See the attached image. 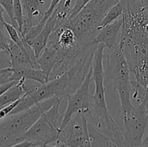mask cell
Returning <instances> with one entry per match:
<instances>
[{
	"label": "cell",
	"mask_w": 148,
	"mask_h": 147,
	"mask_svg": "<svg viewBox=\"0 0 148 147\" xmlns=\"http://www.w3.org/2000/svg\"><path fill=\"white\" fill-rule=\"evenodd\" d=\"M11 66L10 59L4 51L0 50V69H7Z\"/></svg>",
	"instance_id": "cell-24"
},
{
	"label": "cell",
	"mask_w": 148,
	"mask_h": 147,
	"mask_svg": "<svg viewBox=\"0 0 148 147\" xmlns=\"http://www.w3.org/2000/svg\"><path fill=\"white\" fill-rule=\"evenodd\" d=\"M147 98V89L143 87L135 80L131 81V99L132 102H135L133 105L141 103L144 99Z\"/></svg>",
	"instance_id": "cell-18"
},
{
	"label": "cell",
	"mask_w": 148,
	"mask_h": 147,
	"mask_svg": "<svg viewBox=\"0 0 148 147\" xmlns=\"http://www.w3.org/2000/svg\"><path fill=\"white\" fill-rule=\"evenodd\" d=\"M119 147H148V142H147V136H145V138L144 141H143V143L142 145L140 146H131V145H129V144H126V143H124V144H123L122 146H121Z\"/></svg>",
	"instance_id": "cell-26"
},
{
	"label": "cell",
	"mask_w": 148,
	"mask_h": 147,
	"mask_svg": "<svg viewBox=\"0 0 148 147\" xmlns=\"http://www.w3.org/2000/svg\"><path fill=\"white\" fill-rule=\"evenodd\" d=\"M23 10V24L22 37L31 27L38 24L44 17L48 8L50 0H20Z\"/></svg>",
	"instance_id": "cell-9"
},
{
	"label": "cell",
	"mask_w": 148,
	"mask_h": 147,
	"mask_svg": "<svg viewBox=\"0 0 148 147\" xmlns=\"http://www.w3.org/2000/svg\"><path fill=\"white\" fill-rule=\"evenodd\" d=\"M103 17L95 12L89 2L62 26L72 29L77 42L82 46H89L98 32Z\"/></svg>",
	"instance_id": "cell-6"
},
{
	"label": "cell",
	"mask_w": 148,
	"mask_h": 147,
	"mask_svg": "<svg viewBox=\"0 0 148 147\" xmlns=\"http://www.w3.org/2000/svg\"><path fill=\"white\" fill-rule=\"evenodd\" d=\"M4 25L0 24V50L5 52L10 39L8 35H7L6 30H4Z\"/></svg>",
	"instance_id": "cell-21"
},
{
	"label": "cell",
	"mask_w": 148,
	"mask_h": 147,
	"mask_svg": "<svg viewBox=\"0 0 148 147\" xmlns=\"http://www.w3.org/2000/svg\"><path fill=\"white\" fill-rule=\"evenodd\" d=\"M62 99L56 98L49 109L41 114L30 128L20 136L18 142L28 141L36 145H50L57 141L62 115L59 112Z\"/></svg>",
	"instance_id": "cell-4"
},
{
	"label": "cell",
	"mask_w": 148,
	"mask_h": 147,
	"mask_svg": "<svg viewBox=\"0 0 148 147\" xmlns=\"http://www.w3.org/2000/svg\"><path fill=\"white\" fill-rule=\"evenodd\" d=\"M13 14L14 19L17 24V30L20 34L22 33L23 24V10L20 0H13Z\"/></svg>",
	"instance_id": "cell-19"
},
{
	"label": "cell",
	"mask_w": 148,
	"mask_h": 147,
	"mask_svg": "<svg viewBox=\"0 0 148 147\" xmlns=\"http://www.w3.org/2000/svg\"><path fill=\"white\" fill-rule=\"evenodd\" d=\"M0 4L2 6L4 11L7 12V15L11 20V24L17 28V24L14 19L13 14V0H0Z\"/></svg>",
	"instance_id": "cell-20"
},
{
	"label": "cell",
	"mask_w": 148,
	"mask_h": 147,
	"mask_svg": "<svg viewBox=\"0 0 148 147\" xmlns=\"http://www.w3.org/2000/svg\"><path fill=\"white\" fill-rule=\"evenodd\" d=\"M5 53L10 57L11 68L29 67V66L38 68L33 64L29 55L20 49V47L11 40L7 45Z\"/></svg>",
	"instance_id": "cell-13"
},
{
	"label": "cell",
	"mask_w": 148,
	"mask_h": 147,
	"mask_svg": "<svg viewBox=\"0 0 148 147\" xmlns=\"http://www.w3.org/2000/svg\"><path fill=\"white\" fill-rule=\"evenodd\" d=\"M106 47L103 43L98 44L94 53L92 66V80L95 82V93L92 95V108L88 113L96 122V128L111 138L117 147L124 144L121 128H119L109 112L106 100L104 86V70L103 60Z\"/></svg>",
	"instance_id": "cell-1"
},
{
	"label": "cell",
	"mask_w": 148,
	"mask_h": 147,
	"mask_svg": "<svg viewBox=\"0 0 148 147\" xmlns=\"http://www.w3.org/2000/svg\"><path fill=\"white\" fill-rule=\"evenodd\" d=\"M122 118L121 131L126 144L134 146L142 145L147 135V98L139 105H133L131 112Z\"/></svg>",
	"instance_id": "cell-7"
},
{
	"label": "cell",
	"mask_w": 148,
	"mask_h": 147,
	"mask_svg": "<svg viewBox=\"0 0 148 147\" xmlns=\"http://www.w3.org/2000/svg\"><path fill=\"white\" fill-rule=\"evenodd\" d=\"M123 10H124L123 4L122 2H121V0H119L116 4H114V6H112V7L107 11V12L106 13L105 15L103 16L101 23H100L99 27H98V30L101 28H102V27H105V26L112 23L113 22H114L115 20H118L119 17H121L123 13Z\"/></svg>",
	"instance_id": "cell-17"
},
{
	"label": "cell",
	"mask_w": 148,
	"mask_h": 147,
	"mask_svg": "<svg viewBox=\"0 0 148 147\" xmlns=\"http://www.w3.org/2000/svg\"><path fill=\"white\" fill-rule=\"evenodd\" d=\"M4 12H5L4 8H3L2 6L0 4V24H3V23L5 22L4 18Z\"/></svg>",
	"instance_id": "cell-27"
},
{
	"label": "cell",
	"mask_w": 148,
	"mask_h": 147,
	"mask_svg": "<svg viewBox=\"0 0 148 147\" xmlns=\"http://www.w3.org/2000/svg\"><path fill=\"white\" fill-rule=\"evenodd\" d=\"M92 81V69L85 76L83 82L73 94L67 95V106L62 115L60 130L77 114H87L90 112L92 104V95L90 94V84Z\"/></svg>",
	"instance_id": "cell-8"
},
{
	"label": "cell",
	"mask_w": 148,
	"mask_h": 147,
	"mask_svg": "<svg viewBox=\"0 0 148 147\" xmlns=\"http://www.w3.org/2000/svg\"><path fill=\"white\" fill-rule=\"evenodd\" d=\"M25 79L22 78L20 80L17 81L11 87L0 95V109L17 100L24 95L23 82Z\"/></svg>",
	"instance_id": "cell-15"
},
{
	"label": "cell",
	"mask_w": 148,
	"mask_h": 147,
	"mask_svg": "<svg viewBox=\"0 0 148 147\" xmlns=\"http://www.w3.org/2000/svg\"><path fill=\"white\" fill-rule=\"evenodd\" d=\"M56 98H50L36 104L29 109L9 114L0 120V147H9L18 143L23 135L42 113L52 106Z\"/></svg>",
	"instance_id": "cell-3"
},
{
	"label": "cell",
	"mask_w": 148,
	"mask_h": 147,
	"mask_svg": "<svg viewBox=\"0 0 148 147\" xmlns=\"http://www.w3.org/2000/svg\"><path fill=\"white\" fill-rule=\"evenodd\" d=\"M88 128L91 147H117L116 144L101 132L95 125L88 122Z\"/></svg>",
	"instance_id": "cell-16"
},
{
	"label": "cell",
	"mask_w": 148,
	"mask_h": 147,
	"mask_svg": "<svg viewBox=\"0 0 148 147\" xmlns=\"http://www.w3.org/2000/svg\"><path fill=\"white\" fill-rule=\"evenodd\" d=\"M20 99H18L17 100L14 101V102L10 103V105H7V106L4 107V108L0 109V120L4 118V117L7 116V115H9V114L12 112V110L17 106V104L19 103V102H20Z\"/></svg>",
	"instance_id": "cell-23"
},
{
	"label": "cell",
	"mask_w": 148,
	"mask_h": 147,
	"mask_svg": "<svg viewBox=\"0 0 148 147\" xmlns=\"http://www.w3.org/2000/svg\"><path fill=\"white\" fill-rule=\"evenodd\" d=\"M107 66L104 78L111 80L114 89L118 92L122 109V116L129 115L133 109L131 99V79L128 62L122 48L116 43L109 52L104 53Z\"/></svg>",
	"instance_id": "cell-2"
},
{
	"label": "cell",
	"mask_w": 148,
	"mask_h": 147,
	"mask_svg": "<svg viewBox=\"0 0 148 147\" xmlns=\"http://www.w3.org/2000/svg\"><path fill=\"white\" fill-rule=\"evenodd\" d=\"M56 49L53 46L48 44L40 52L36 59V63L40 70L43 71L48 79L56 61Z\"/></svg>",
	"instance_id": "cell-14"
},
{
	"label": "cell",
	"mask_w": 148,
	"mask_h": 147,
	"mask_svg": "<svg viewBox=\"0 0 148 147\" xmlns=\"http://www.w3.org/2000/svg\"><path fill=\"white\" fill-rule=\"evenodd\" d=\"M90 0H75V4H74L73 8H72V11H71L70 16H69V19L72 18L74 16L76 15L87 4H88ZM68 19V20H69Z\"/></svg>",
	"instance_id": "cell-22"
},
{
	"label": "cell",
	"mask_w": 148,
	"mask_h": 147,
	"mask_svg": "<svg viewBox=\"0 0 148 147\" xmlns=\"http://www.w3.org/2000/svg\"><path fill=\"white\" fill-rule=\"evenodd\" d=\"M54 28L55 19L53 16L51 15L46 22L41 30L34 37L26 41L33 49L36 59L47 45L49 36L54 30Z\"/></svg>",
	"instance_id": "cell-12"
},
{
	"label": "cell",
	"mask_w": 148,
	"mask_h": 147,
	"mask_svg": "<svg viewBox=\"0 0 148 147\" xmlns=\"http://www.w3.org/2000/svg\"><path fill=\"white\" fill-rule=\"evenodd\" d=\"M43 145H36V146H33L31 147H43Z\"/></svg>",
	"instance_id": "cell-28"
},
{
	"label": "cell",
	"mask_w": 148,
	"mask_h": 147,
	"mask_svg": "<svg viewBox=\"0 0 148 147\" xmlns=\"http://www.w3.org/2000/svg\"><path fill=\"white\" fill-rule=\"evenodd\" d=\"M122 25V19H118L111 24L102 27L91 41L90 45L103 43L106 48L112 49L118 41L119 34Z\"/></svg>",
	"instance_id": "cell-11"
},
{
	"label": "cell",
	"mask_w": 148,
	"mask_h": 147,
	"mask_svg": "<svg viewBox=\"0 0 148 147\" xmlns=\"http://www.w3.org/2000/svg\"><path fill=\"white\" fill-rule=\"evenodd\" d=\"M71 92L70 84L66 73L50 79L44 84H40L20 97V102L10 114L26 110L38 102L50 98L67 97Z\"/></svg>",
	"instance_id": "cell-5"
},
{
	"label": "cell",
	"mask_w": 148,
	"mask_h": 147,
	"mask_svg": "<svg viewBox=\"0 0 148 147\" xmlns=\"http://www.w3.org/2000/svg\"><path fill=\"white\" fill-rule=\"evenodd\" d=\"M33 146H35L33 143L30 142L28 141H20V142L17 143V144H14L13 145L10 146L9 147H31Z\"/></svg>",
	"instance_id": "cell-25"
},
{
	"label": "cell",
	"mask_w": 148,
	"mask_h": 147,
	"mask_svg": "<svg viewBox=\"0 0 148 147\" xmlns=\"http://www.w3.org/2000/svg\"><path fill=\"white\" fill-rule=\"evenodd\" d=\"M55 144H64L65 147H84L83 124L80 114L75 115L61 130Z\"/></svg>",
	"instance_id": "cell-10"
}]
</instances>
